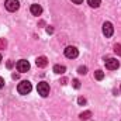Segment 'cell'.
Here are the masks:
<instances>
[{"label":"cell","mask_w":121,"mask_h":121,"mask_svg":"<svg viewBox=\"0 0 121 121\" xmlns=\"http://www.w3.org/2000/svg\"><path fill=\"white\" fill-rule=\"evenodd\" d=\"M79 117H80V120H82V121H86V120H89V118L91 117V113H90V111L80 113V116H79Z\"/></svg>","instance_id":"cell-13"},{"label":"cell","mask_w":121,"mask_h":121,"mask_svg":"<svg viewBox=\"0 0 121 121\" xmlns=\"http://www.w3.org/2000/svg\"><path fill=\"white\" fill-rule=\"evenodd\" d=\"M78 55H79V51H78L76 47H66L65 48V56L66 58L75 59V58H78Z\"/></svg>","instance_id":"cell-3"},{"label":"cell","mask_w":121,"mask_h":121,"mask_svg":"<svg viewBox=\"0 0 121 121\" xmlns=\"http://www.w3.org/2000/svg\"><path fill=\"white\" fill-rule=\"evenodd\" d=\"M7 47V42H6V39L4 38H0V49H4Z\"/></svg>","instance_id":"cell-16"},{"label":"cell","mask_w":121,"mask_h":121,"mask_svg":"<svg viewBox=\"0 0 121 121\" xmlns=\"http://www.w3.org/2000/svg\"><path fill=\"white\" fill-rule=\"evenodd\" d=\"M94 78H96L97 80H103V79H104V72L100 70V69L96 70V72H94Z\"/></svg>","instance_id":"cell-12"},{"label":"cell","mask_w":121,"mask_h":121,"mask_svg":"<svg viewBox=\"0 0 121 121\" xmlns=\"http://www.w3.org/2000/svg\"><path fill=\"white\" fill-rule=\"evenodd\" d=\"M31 14L32 16H41V13H42V7L39 6V4H31V9H30Z\"/></svg>","instance_id":"cell-8"},{"label":"cell","mask_w":121,"mask_h":121,"mask_svg":"<svg viewBox=\"0 0 121 121\" xmlns=\"http://www.w3.org/2000/svg\"><path fill=\"white\" fill-rule=\"evenodd\" d=\"M78 103H79L80 106H83V104H86V99H83V97H79V99H78Z\"/></svg>","instance_id":"cell-18"},{"label":"cell","mask_w":121,"mask_h":121,"mask_svg":"<svg viewBox=\"0 0 121 121\" xmlns=\"http://www.w3.org/2000/svg\"><path fill=\"white\" fill-rule=\"evenodd\" d=\"M75 4H80V3H83V0H72Z\"/></svg>","instance_id":"cell-22"},{"label":"cell","mask_w":121,"mask_h":121,"mask_svg":"<svg viewBox=\"0 0 121 121\" xmlns=\"http://www.w3.org/2000/svg\"><path fill=\"white\" fill-rule=\"evenodd\" d=\"M118 66H120V63H118V60L116 59V58H108V59H106V68H107V69L116 70V69H118Z\"/></svg>","instance_id":"cell-7"},{"label":"cell","mask_w":121,"mask_h":121,"mask_svg":"<svg viewBox=\"0 0 121 121\" xmlns=\"http://www.w3.org/2000/svg\"><path fill=\"white\" fill-rule=\"evenodd\" d=\"M17 70L18 72H21V73H24V72H27L28 69H30V62L26 59H20L18 62H17Z\"/></svg>","instance_id":"cell-6"},{"label":"cell","mask_w":121,"mask_h":121,"mask_svg":"<svg viewBox=\"0 0 121 121\" xmlns=\"http://www.w3.org/2000/svg\"><path fill=\"white\" fill-rule=\"evenodd\" d=\"M37 90H38V94H41L42 97H47L49 94V85L47 82H39L37 86Z\"/></svg>","instance_id":"cell-2"},{"label":"cell","mask_w":121,"mask_h":121,"mask_svg":"<svg viewBox=\"0 0 121 121\" xmlns=\"http://www.w3.org/2000/svg\"><path fill=\"white\" fill-rule=\"evenodd\" d=\"M47 32H48V34H52V32H54V28H52V27L49 26V27L47 28Z\"/></svg>","instance_id":"cell-19"},{"label":"cell","mask_w":121,"mask_h":121,"mask_svg":"<svg viewBox=\"0 0 121 121\" xmlns=\"http://www.w3.org/2000/svg\"><path fill=\"white\" fill-rule=\"evenodd\" d=\"M7 68H9V69H10V68H13V62H11V60H9V62H7Z\"/></svg>","instance_id":"cell-21"},{"label":"cell","mask_w":121,"mask_h":121,"mask_svg":"<svg viewBox=\"0 0 121 121\" xmlns=\"http://www.w3.org/2000/svg\"><path fill=\"white\" fill-rule=\"evenodd\" d=\"M0 62H1V55H0Z\"/></svg>","instance_id":"cell-24"},{"label":"cell","mask_w":121,"mask_h":121,"mask_svg":"<svg viewBox=\"0 0 121 121\" xmlns=\"http://www.w3.org/2000/svg\"><path fill=\"white\" fill-rule=\"evenodd\" d=\"M87 3H89V6H90V7H93V9H97V7L100 6L101 0H87Z\"/></svg>","instance_id":"cell-11"},{"label":"cell","mask_w":121,"mask_h":121,"mask_svg":"<svg viewBox=\"0 0 121 121\" xmlns=\"http://www.w3.org/2000/svg\"><path fill=\"white\" fill-rule=\"evenodd\" d=\"M78 73H79V75H86V73H87V68H86V66H79Z\"/></svg>","instance_id":"cell-14"},{"label":"cell","mask_w":121,"mask_h":121,"mask_svg":"<svg viewBox=\"0 0 121 121\" xmlns=\"http://www.w3.org/2000/svg\"><path fill=\"white\" fill-rule=\"evenodd\" d=\"M3 86H4V79H3V78H0V89H1Z\"/></svg>","instance_id":"cell-20"},{"label":"cell","mask_w":121,"mask_h":121,"mask_svg":"<svg viewBox=\"0 0 121 121\" xmlns=\"http://www.w3.org/2000/svg\"><path fill=\"white\" fill-rule=\"evenodd\" d=\"M13 79H18V75L17 73H13Z\"/></svg>","instance_id":"cell-23"},{"label":"cell","mask_w":121,"mask_h":121,"mask_svg":"<svg viewBox=\"0 0 121 121\" xmlns=\"http://www.w3.org/2000/svg\"><path fill=\"white\" fill-rule=\"evenodd\" d=\"M35 63H37L38 68H45L48 65V59H47V56H38L35 59Z\"/></svg>","instance_id":"cell-9"},{"label":"cell","mask_w":121,"mask_h":121,"mask_svg":"<svg viewBox=\"0 0 121 121\" xmlns=\"http://www.w3.org/2000/svg\"><path fill=\"white\" fill-rule=\"evenodd\" d=\"M120 89H121V86H120Z\"/></svg>","instance_id":"cell-25"},{"label":"cell","mask_w":121,"mask_h":121,"mask_svg":"<svg viewBox=\"0 0 121 121\" xmlns=\"http://www.w3.org/2000/svg\"><path fill=\"white\" fill-rule=\"evenodd\" d=\"M103 34H104L107 38H110V37L114 34V27H113V24H111L110 21H106V23L103 24Z\"/></svg>","instance_id":"cell-5"},{"label":"cell","mask_w":121,"mask_h":121,"mask_svg":"<svg viewBox=\"0 0 121 121\" xmlns=\"http://www.w3.org/2000/svg\"><path fill=\"white\" fill-rule=\"evenodd\" d=\"M54 72L58 73V75H63V73L66 72V68H65L63 65H55V66H54Z\"/></svg>","instance_id":"cell-10"},{"label":"cell","mask_w":121,"mask_h":121,"mask_svg":"<svg viewBox=\"0 0 121 121\" xmlns=\"http://www.w3.org/2000/svg\"><path fill=\"white\" fill-rule=\"evenodd\" d=\"M114 52L117 55H121V44H116L114 45Z\"/></svg>","instance_id":"cell-15"},{"label":"cell","mask_w":121,"mask_h":121,"mask_svg":"<svg viewBox=\"0 0 121 121\" xmlns=\"http://www.w3.org/2000/svg\"><path fill=\"white\" fill-rule=\"evenodd\" d=\"M72 83H73V87H75V89H79V87H80V82H79L78 79H73Z\"/></svg>","instance_id":"cell-17"},{"label":"cell","mask_w":121,"mask_h":121,"mask_svg":"<svg viewBox=\"0 0 121 121\" xmlns=\"http://www.w3.org/2000/svg\"><path fill=\"white\" fill-rule=\"evenodd\" d=\"M4 6L9 11H17L18 7H20V1L18 0H6Z\"/></svg>","instance_id":"cell-4"},{"label":"cell","mask_w":121,"mask_h":121,"mask_svg":"<svg viewBox=\"0 0 121 121\" xmlns=\"http://www.w3.org/2000/svg\"><path fill=\"white\" fill-rule=\"evenodd\" d=\"M31 90H32V86H31V83L28 80H23V82H20L18 86H17V91H18L20 94H28Z\"/></svg>","instance_id":"cell-1"}]
</instances>
